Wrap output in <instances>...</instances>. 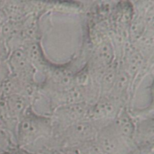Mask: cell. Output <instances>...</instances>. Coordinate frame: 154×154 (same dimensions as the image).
Listing matches in <instances>:
<instances>
[{"label": "cell", "instance_id": "1", "mask_svg": "<svg viewBox=\"0 0 154 154\" xmlns=\"http://www.w3.org/2000/svg\"><path fill=\"white\" fill-rule=\"evenodd\" d=\"M49 122L36 116L31 115L21 120L18 129L19 141L21 143L33 141L38 137L45 135L49 129Z\"/></svg>", "mask_w": 154, "mask_h": 154}, {"label": "cell", "instance_id": "2", "mask_svg": "<svg viewBox=\"0 0 154 154\" xmlns=\"http://www.w3.org/2000/svg\"><path fill=\"white\" fill-rule=\"evenodd\" d=\"M67 140L70 141H91L96 135L95 127L89 122H78L66 130Z\"/></svg>", "mask_w": 154, "mask_h": 154}, {"label": "cell", "instance_id": "3", "mask_svg": "<svg viewBox=\"0 0 154 154\" xmlns=\"http://www.w3.org/2000/svg\"><path fill=\"white\" fill-rule=\"evenodd\" d=\"M10 65L14 72L21 78H28L33 75L31 62L24 51L20 50L15 51L11 56Z\"/></svg>", "mask_w": 154, "mask_h": 154}, {"label": "cell", "instance_id": "4", "mask_svg": "<svg viewBox=\"0 0 154 154\" xmlns=\"http://www.w3.org/2000/svg\"><path fill=\"white\" fill-rule=\"evenodd\" d=\"M98 145L101 148L108 152L115 151L119 147L121 141H124L116 132L114 126H107L98 132Z\"/></svg>", "mask_w": 154, "mask_h": 154}, {"label": "cell", "instance_id": "5", "mask_svg": "<svg viewBox=\"0 0 154 154\" xmlns=\"http://www.w3.org/2000/svg\"><path fill=\"white\" fill-rule=\"evenodd\" d=\"M118 135L123 141H127L132 138L134 133V126L131 117L125 111H122L118 115L116 123L113 125Z\"/></svg>", "mask_w": 154, "mask_h": 154}, {"label": "cell", "instance_id": "6", "mask_svg": "<svg viewBox=\"0 0 154 154\" xmlns=\"http://www.w3.org/2000/svg\"><path fill=\"white\" fill-rule=\"evenodd\" d=\"M85 113V108L80 103L69 105L68 106L61 108L58 112V116L62 120L70 123H75L76 120H79Z\"/></svg>", "mask_w": 154, "mask_h": 154}, {"label": "cell", "instance_id": "7", "mask_svg": "<svg viewBox=\"0 0 154 154\" xmlns=\"http://www.w3.org/2000/svg\"><path fill=\"white\" fill-rule=\"evenodd\" d=\"M116 107L110 99H104L97 105L94 109V116L98 118H108L116 113Z\"/></svg>", "mask_w": 154, "mask_h": 154}, {"label": "cell", "instance_id": "8", "mask_svg": "<svg viewBox=\"0 0 154 154\" xmlns=\"http://www.w3.org/2000/svg\"><path fill=\"white\" fill-rule=\"evenodd\" d=\"M113 57V53L111 44L108 42L101 43L96 52L97 62L102 66H108L112 62Z\"/></svg>", "mask_w": 154, "mask_h": 154}, {"label": "cell", "instance_id": "9", "mask_svg": "<svg viewBox=\"0 0 154 154\" xmlns=\"http://www.w3.org/2000/svg\"><path fill=\"white\" fill-rule=\"evenodd\" d=\"M6 103L11 112L14 114H22L27 105L25 99L17 93L8 96Z\"/></svg>", "mask_w": 154, "mask_h": 154}, {"label": "cell", "instance_id": "10", "mask_svg": "<svg viewBox=\"0 0 154 154\" xmlns=\"http://www.w3.org/2000/svg\"><path fill=\"white\" fill-rule=\"evenodd\" d=\"M116 72L114 69H109L102 78V86L104 91H109L114 85L116 78Z\"/></svg>", "mask_w": 154, "mask_h": 154}, {"label": "cell", "instance_id": "11", "mask_svg": "<svg viewBox=\"0 0 154 154\" xmlns=\"http://www.w3.org/2000/svg\"><path fill=\"white\" fill-rule=\"evenodd\" d=\"M153 127L152 124L149 126V122H145L139 126L138 128V136L139 139L141 141H149V135L152 136Z\"/></svg>", "mask_w": 154, "mask_h": 154}, {"label": "cell", "instance_id": "12", "mask_svg": "<svg viewBox=\"0 0 154 154\" xmlns=\"http://www.w3.org/2000/svg\"><path fill=\"white\" fill-rule=\"evenodd\" d=\"M133 55L130 57V60L128 61V66H129V71L130 72H135L137 70L139 67H140V64H141V57H140V54L134 53L132 54Z\"/></svg>", "mask_w": 154, "mask_h": 154}, {"label": "cell", "instance_id": "13", "mask_svg": "<svg viewBox=\"0 0 154 154\" xmlns=\"http://www.w3.org/2000/svg\"><path fill=\"white\" fill-rule=\"evenodd\" d=\"M8 21V17L2 8L0 9V27Z\"/></svg>", "mask_w": 154, "mask_h": 154}, {"label": "cell", "instance_id": "14", "mask_svg": "<svg viewBox=\"0 0 154 154\" xmlns=\"http://www.w3.org/2000/svg\"><path fill=\"white\" fill-rule=\"evenodd\" d=\"M4 3H5V2L0 1V9H1V8H2L3 5H4Z\"/></svg>", "mask_w": 154, "mask_h": 154}]
</instances>
